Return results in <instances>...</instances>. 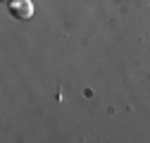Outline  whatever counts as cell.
Listing matches in <instances>:
<instances>
[{"mask_svg":"<svg viewBox=\"0 0 150 143\" xmlns=\"http://www.w3.org/2000/svg\"><path fill=\"white\" fill-rule=\"evenodd\" d=\"M10 12L17 19H31L33 17V3L31 0H10Z\"/></svg>","mask_w":150,"mask_h":143,"instance_id":"1","label":"cell"},{"mask_svg":"<svg viewBox=\"0 0 150 143\" xmlns=\"http://www.w3.org/2000/svg\"><path fill=\"white\" fill-rule=\"evenodd\" d=\"M5 3H10V0H5Z\"/></svg>","mask_w":150,"mask_h":143,"instance_id":"2","label":"cell"}]
</instances>
